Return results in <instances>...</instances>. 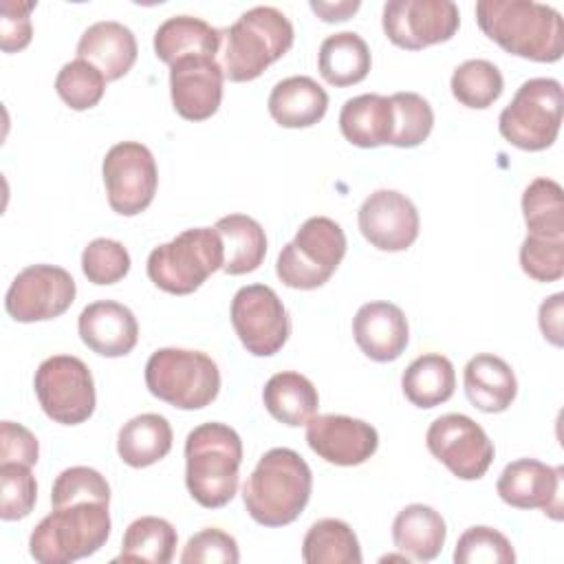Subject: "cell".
I'll return each instance as SVG.
<instances>
[{"label": "cell", "mask_w": 564, "mask_h": 564, "mask_svg": "<svg viewBox=\"0 0 564 564\" xmlns=\"http://www.w3.org/2000/svg\"><path fill=\"white\" fill-rule=\"evenodd\" d=\"M480 31L516 57L551 64L564 53V22L557 9L533 0L476 2Z\"/></svg>", "instance_id": "6da1fadb"}, {"label": "cell", "mask_w": 564, "mask_h": 564, "mask_svg": "<svg viewBox=\"0 0 564 564\" xmlns=\"http://www.w3.org/2000/svg\"><path fill=\"white\" fill-rule=\"evenodd\" d=\"M313 474L308 463L289 447L264 452L242 485V502L262 527H284L300 518L311 500Z\"/></svg>", "instance_id": "7a4b0ae2"}, {"label": "cell", "mask_w": 564, "mask_h": 564, "mask_svg": "<svg viewBox=\"0 0 564 564\" xmlns=\"http://www.w3.org/2000/svg\"><path fill=\"white\" fill-rule=\"evenodd\" d=\"M293 24L275 7L247 9L234 24L220 29L218 64L229 82H251L293 46Z\"/></svg>", "instance_id": "3957f363"}, {"label": "cell", "mask_w": 564, "mask_h": 564, "mask_svg": "<svg viewBox=\"0 0 564 564\" xmlns=\"http://www.w3.org/2000/svg\"><path fill=\"white\" fill-rule=\"evenodd\" d=\"M242 441L225 423L196 425L185 438V485L189 496L205 509H220L234 500Z\"/></svg>", "instance_id": "277c9868"}, {"label": "cell", "mask_w": 564, "mask_h": 564, "mask_svg": "<svg viewBox=\"0 0 564 564\" xmlns=\"http://www.w3.org/2000/svg\"><path fill=\"white\" fill-rule=\"evenodd\" d=\"M106 502L82 500L53 507L29 538V553L40 564H70L97 553L110 538Z\"/></svg>", "instance_id": "5b68a950"}, {"label": "cell", "mask_w": 564, "mask_h": 564, "mask_svg": "<svg viewBox=\"0 0 564 564\" xmlns=\"http://www.w3.org/2000/svg\"><path fill=\"white\" fill-rule=\"evenodd\" d=\"M225 249L216 227H194L181 231L148 256V278L165 293L189 295L223 269Z\"/></svg>", "instance_id": "8992f818"}, {"label": "cell", "mask_w": 564, "mask_h": 564, "mask_svg": "<svg viewBox=\"0 0 564 564\" xmlns=\"http://www.w3.org/2000/svg\"><path fill=\"white\" fill-rule=\"evenodd\" d=\"M145 386L178 410H200L218 397L220 370L203 350L159 348L145 364Z\"/></svg>", "instance_id": "52a82bcc"}, {"label": "cell", "mask_w": 564, "mask_h": 564, "mask_svg": "<svg viewBox=\"0 0 564 564\" xmlns=\"http://www.w3.org/2000/svg\"><path fill=\"white\" fill-rule=\"evenodd\" d=\"M344 256L346 234L339 223L328 216H311L278 253L275 273L289 289L313 291L330 280Z\"/></svg>", "instance_id": "ba28073f"}, {"label": "cell", "mask_w": 564, "mask_h": 564, "mask_svg": "<svg viewBox=\"0 0 564 564\" xmlns=\"http://www.w3.org/2000/svg\"><path fill=\"white\" fill-rule=\"evenodd\" d=\"M564 93L553 77H533L520 84L498 117L500 134L516 148L540 152L555 143L562 126Z\"/></svg>", "instance_id": "9c48e42d"}, {"label": "cell", "mask_w": 564, "mask_h": 564, "mask_svg": "<svg viewBox=\"0 0 564 564\" xmlns=\"http://www.w3.org/2000/svg\"><path fill=\"white\" fill-rule=\"evenodd\" d=\"M35 397L44 414L62 425L88 421L97 405L90 368L75 355H53L44 359L33 377Z\"/></svg>", "instance_id": "30bf717a"}, {"label": "cell", "mask_w": 564, "mask_h": 564, "mask_svg": "<svg viewBox=\"0 0 564 564\" xmlns=\"http://www.w3.org/2000/svg\"><path fill=\"white\" fill-rule=\"evenodd\" d=\"M108 205L121 216H137L150 207L159 185L156 161L139 141L115 143L101 163Z\"/></svg>", "instance_id": "8fae6325"}, {"label": "cell", "mask_w": 564, "mask_h": 564, "mask_svg": "<svg viewBox=\"0 0 564 564\" xmlns=\"http://www.w3.org/2000/svg\"><path fill=\"white\" fill-rule=\"evenodd\" d=\"M229 317L240 344L256 357L275 355L291 335L289 313L278 293L267 284L238 289L231 300Z\"/></svg>", "instance_id": "7c38bea8"}, {"label": "cell", "mask_w": 564, "mask_h": 564, "mask_svg": "<svg viewBox=\"0 0 564 564\" xmlns=\"http://www.w3.org/2000/svg\"><path fill=\"white\" fill-rule=\"evenodd\" d=\"M425 445L460 480L482 478L496 454L487 432L471 416L458 412L434 419L427 427Z\"/></svg>", "instance_id": "4fadbf2b"}, {"label": "cell", "mask_w": 564, "mask_h": 564, "mask_svg": "<svg viewBox=\"0 0 564 564\" xmlns=\"http://www.w3.org/2000/svg\"><path fill=\"white\" fill-rule=\"evenodd\" d=\"M381 26L394 46L421 51L452 40L460 26V11L452 0H388Z\"/></svg>", "instance_id": "5bb4252c"}, {"label": "cell", "mask_w": 564, "mask_h": 564, "mask_svg": "<svg viewBox=\"0 0 564 564\" xmlns=\"http://www.w3.org/2000/svg\"><path fill=\"white\" fill-rule=\"evenodd\" d=\"M75 280L57 264H31L22 269L7 295L4 308L9 317L22 324L46 322L64 315L75 302Z\"/></svg>", "instance_id": "9a60e30c"}, {"label": "cell", "mask_w": 564, "mask_h": 564, "mask_svg": "<svg viewBox=\"0 0 564 564\" xmlns=\"http://www.w3.org/2000/svg\"><path fill=\"white\" fill-rule=\"evenodd\" d=\"M361 236L379 251H405L419 238L414 203L397 189L372 192L357 212Z\"/></svg>", "instance_id": "2e32d148"}, {"label": "cell", "mask_w": 564, "mask_h": 564, "mask_svg": "<svg viewBox=\"0 0 564 564\" xmlns=\"http://www.w3.org/2000/svg\"><path fill=\"white\" fill-rule=\"evenodd\" d=\"M308 447L330 465L352 467L366 463L379 447L377 430L346 414H317L306 423Z\"/></svg>", "instance_id": "e0dca14e"}, {"label": "cell", "mask_w": 564, "mask_h": 564, "mask_svg": "<svg viewBox=\"0 0 564 564\" xmlns=\"http://www.w3.org/2000/svg\"><path fill=\"white\" fill-rule=\"evenodd\" d=\"M562 474V467H551L535 458H518L502 469L496 482V491L509 507L542 509L553 520H560Z\"/></svg>", "instance_id": "ac0fdd59"}, {"label": "cell", "mask_w": 564, "mask_h": 564, "mask_svg": "<svg viewBox=\"0 0 564 564\" xmlns=\"http://www.w3.org/2000/svg\"><path fill=\"white\" fill-rule=\"evenodd\" d=\"M225 73L216 57H185L170 66V95L176 115L205 121L218 112Z\"/></svg>", "instance_id": "d6986e66"}, {"label": "cell", "mask_w": 564, "mask_h": 564, "mask_svg": "<svg viewBox=\"0 0 564 564\" xmlns=\"http://www.w3.org/2000/svg\"><path fill=\"white\" fill-rule=\"evenodd\" d=\"M352 337L368 359L379 364L394 361L410 341L408 317L392 302H366L352 317Z\"/></svg>", "instance_id": "ffe728a7"}, {"label": "cell", "mask_w": 564, "mask_h": 564, "mask_svg": "<svg viewBox=\"0 0 564 564\" xmlns=\"http://www.w3.org/2000/svg\"><path fill=\"white\" fill-rule=\"evenodd\" d=\"M77 330L93 352L110 359L132 352L139 341L134 313L115 300H97L84 306L77 319Z\"/></svg>", "instance_id": "44dd1931"}, {"label": "cell", "mask_w": 564, "mask_h": 564, "mask_svg": "<svg viewBox=\"0 0 564 564\" xmlns=\"http://www.w3.org/2000/svg\"><path fill=\"white\" fill-rule=\"evenodd\" d=\"M137 53L139 46L134 33L115 20L90 24L77 42V57L99 68L106 82L123 77L134 66Z\"/></svg>", "instance_id": "7402d4cb"}, {"label": "cell", "mask_w": 564, "mask_h": 564, "mask_svg": "<svg viewBox=\"0 0 564 564\" xmlns=\"http://www.w3.org/2000/svg\"><path fill=\"white\" fill-rule=\"evenodd\" d=\"M463 386L469 403L487 414L505 412L518 394V381L511 366L491 352H480L467 361Z\"/></svg>", "instance_id": "603a6c76"}, {"label": "cell", "mask_w": 564, "mask_h": 564, "mask_svg": "<svg viewBox=\"0 0 564 564\" xmlns=\"http://www.w3.org/2000/svg\"><path fill=\"white\" fill-rule=\"evenodd\" d=\"M271 119L282 128H311L328 110V93L308 75L278 82L267 99Z\"/></svg>", "instance_id": "cb8c5ba5"}, {"label": "cell", "mask_w": 564, "mask_h": 564, "mask_svg": "<svg viewBox=\"0 0 564 564\" xmlns=\"http://www.w3.org/2000/svg\"><path fill=\"white\" fill-rule=\"evenodd\" d=\"M220 51V29L194 15H172L154 31V53L172 66L185 57H216Z\"/></svg>", "instance_id": "d4e9b609"}, {"label": "cell", "mask_w": 564, "mask_h": 564, "mask_svg": "<svg viewBox=\"0 0 564 564\" xmlns=\"http://www.w3.org/2000/svg\"><path fill=\"white\" fill-rule=\"evenodd\" d=\"M392 104L379 93H364L344 101L339 112V130L344 139L357 148H379L392 141Z\"/></svg>", "instance_id": "484cf974"}, {"label": "cell", "mask_w": 564, "mask_h": 564, "mask_svg": "<svg viewBox=\"0 0 564 564\" xmlns=\"http://www.w3.org/2000/svg\"><path fill=\"white\" fill-rule=\"evenodd\" d=\"M447 538V527L443 516L430 505H408L392 522L394 546L419 562H430L438 557Z\"/></svg>", "instance_id": "4316f807"}, {"label": "cell", "mask_w": 564, "mask_h": 564, "mask_svg": "<svg viewBox=\"0 0 564 564\" xmlns=\"http://www.w3.org/2000/svg\"><path fill=\"white\" fill-rule=\"evenodd\" d=\"M172 438L170 421L163 414L145 412L121 425L117 434V454L134 469L150 467L170 454Z\"/></svg>", "instance_id": "83f0119b"}, {"label": "cell", "mask_w": 564, "mask_h": 564, "mask_svg": "<svg viewBox=\"0 0 564 564\" xmlns=\"http://www.w3.org/2000/svg\"><path fill=\"white\" fill-rule=\"evenodd\" d=\"M262 401L267 412L289 427L306 425L319 408V397L313 381L293 370L275 372L264 383Z\"/></svg>", "instance_id": "f1b7e54d"}, {"label": "cell", "mask_w": 564, "mask_h": 564, "mask_svg": "<svg viewBox=\"0 0 564 564\" xmlns=\"http://www.w3.org/2000/svg\"><path fill=\"white\" fill-rule=\"evenodd\" d=\"M372 57L366 40L355 31H339L319 44L317 68L326 84L344 88L366 79Z\"/></svg>", "instance_id": "f546056e"}, {"label": "cell", "mask_w": 564, "mask_h": 564, "mask_svg": "<svg viewBox=\"0 0 564 564\" xmlns=\"http://www.w3.org/2000/svg\"><path fill=\"white\" fill-rule=\"evenodd\" d=\"M225 249L223 271L242 275L256 271L267 256V236L262 225L247 214H229L214 225Z\"/></svg>", "instance_id": "4dcf8cb0"}, {"label": "cell", "mask_w": 564, "mask_h": 564, "mask_svg": "<svg viewBox=\"0 0 564 564\" xmlns=\"http://www.w3.org/2000/svg\"><path fill=\"white\" fill-rule=\"evenodd\" d=\"M405 399L423 410L436 408L452 399L456 388V372L452 361L441 352H425L416 357L401 377Z\"/></svg>", "instance_id": "1f68e13d"}, {"label": "cell", "mask_w": 564, "mask_h": 564, "mask_svg": "<svg viewBox=\"0 0 564 564\" xmlns=\"http://www.w3.org/2000/svg\"><path fill=\"white\" fill-rule=\"evenodd\" d=\"M176 529L156 516H141L128 524L121 553L115 562H145V564H167L176 551Z\"/></svg>", "instance_id": "d6a6232c"}, {"label": "cell", "mask_w": 564, "mask_h": 564, "mask_svg": "<svg viewBox=\"0 0 564 564\" xmlns=\"http://www.w3.org/2000/svg\"><path fill=\"white\" fill-rule=\"evenodd\" d=\"M302 560L306 564H361V546L350 524L322 518L302 540Z\"/></svg>", "instance_id": "836d02e7"}, {"label": "cell", "mask_w": 564, "mask_h": 564, "mask_svg": "<svg viewBox=\"0 0 564 564\" xmlns=\"http://www.w3.org/2000/svg\"><path fill=\"white\" fill-rule=\"evenodd\" d=\"M522 216L531 236L564 238V194L553 178H533L522 194Z\"/></svg>", "instance_id": "e575fe53"}, {"label": "cell", "mask_w": 564, "mask_h": 564, "mask_svg": "<svg viewBox=\"0 0 564 564\" xmlns=\"http://www.w3.org/2000/svg\"><path fill=\"white\" fill-rule=\"evenodd\" d=\"M452 95L467 108H489L505 88L500 68L489 59H467L458 64L449 79Z\"/></svg>", "instance_id": "d590c367"}, {"label": "cell", "mask_w": 564, "mask_h": 564, "mask_svg": "<svg viewBox=\"0 0 564 564\" xmlns=\"http://www.w3.org/2000/svg\"><path fill=\"white\" fill-rule=\"evenodd\" d=\"M390 104H392V117H394L390 145L394 148L421 145L434 128V110L430 101L419 93L403 90V93L390 95Z\"/></svg>", "instance_id": "8d00e7d4"}, {"label": "cell", "mask_w": 564, "mask_h": 564, "mask_svg": "<svg viewBox=\"0 0 564 564\" xmlns=\"http://www.w3.org/2000/svg\"><path fill=\"white\" fill-rule=\"evenodd\" d=\"M55 90L68 108L88 110L101 101L106 93V77L99 68L77 57L59 68L55 77Z\"/></svg>", "instance_id": "74e56055"}, {"label": "cell", "mask_w": 564, "mask_h": 564, "mask_svg": "<svg viewBox=\"0 0 564 564\" xmlns=\"http://www.w3.org/2000/svg\"><path fill=\"white\" fill-rule=\"evenodd\" d=\"M456 564H513L516 551L505 533L476 524L460 533L454 549Z\"/></svg>", "instance_id": "f35d334b"}, {"label": "cell", "mask_w": 564, "mask_h": 564, "mask_svg": "<svg viewBox=\"0 0 564 564\" xmlns=\"http://www.w3.org/2000/svg\"><path fill=\"white\" fill-rule=\"evenodd\" d=\"M0 518L4 522L26 518L37 500V482L29 465L0 463Z\"/></svg>", "instance_id": "ab89813d"}, {"label": "cell", "mask_w": 564, "mask_h": 564, "mask_svg": "<svg viewBox=\"0 0 564 564\" xmlns=\"http://www.w3.org/2000/svg\"><path fill=\"white\" fill-rule=\"evenodd\" d=\"M82 271L93 284H115L128 275L130 253L119 240L95 238L82 251Z\"/></svg>", "instance_id": "60d3db41"}, {"label": "cell", "mask_w": 564, "mask_h": 564, "mask_svg": "<svg viewBox=\"0 0 564 564\" xmlns=\"http://www.w3.org/2000/svg\"><path fill=\"white\" fill-rule=\"evenodd\" d=\"M82 500H97V502L110 505V485L93 467H84V465L68 467L53 482L51 505L64 507Z\"/></svg>", "instance_id": "b9f144b4"}, {"label": "cell", "mask_w": 564, "mask_h": 564, "mask_svg": "<svg viewBox=\"0 0 564 564\" xmlns=\"http://www.w3.org/2000/svg\"><path fill=\"white\" fill-rule=\"evenodd\" d=\"M520 267L535 282H555L564 275V238L527 234L520 247Z\"/></svg>", "instance_id": "7bdbcfd3"}, {"label": "cell", "mask_w": 564, "mask_h": 564, "mask_svg": "<svg viewBox=\"0 0 564 564\" xmlns=\"http://www.w3.org/2000/svg\"><path fill=\"white\" fill-rule=\"evenodd\" d=\"M238 560L240 551L236 538L218 527L194 533L181 553L183 564H236Z\"/></svg>", "instance_id": "ee69618b"}, {"label": "cell", "mask_w": 564, "mask_h": 564, "mask_svg": "<svg viewBox=\"0 0 564 564\" xmlns=\"http://www.w3.org/2000/svg\"><path fill=\"white\" fill-rule=\"evenodd\" d=\"M35 2L2 0L0 2V48L4 53H18L29 46L33 37L31 11Z\"/></svg>", "instance_id": "f6af8a7d"}, {"label": "cell", "mask_w": 564, "mask_h": 564, "mask_svg": "<svg viewBox=\"0 0 564 564\" xmlns=\"http://www.w3.org/2000/svg\"><path fill=\"white\" fill-rule=\"evenodd\" d=\"M40 458V443L35 434L22 423H0V463H22L33 467Z\"/></svg>", "instance_id": "bcb514c9"}, {"label": "cell", "mask_w": 564, "mask_h": 564, "mask_svg": "<svg viewBox=\"0 0 564 564\" xmlns=\"http://www.w3.org/2000/svg\"><path fill=\"white\" fill-rule=\"evenodd\" d=\"M562 302L564 293H555L540 304L538 313L540 330L544 339H549L553 346H562Z\"/></svg>", "instance_id": "7dc6e473"}, {"label": "cell", "mask_w": 564, "mask_h": 564, "mask_svg": "<svg viewBox=\"0 0 564 564\" xmlns=\"http://www.w3.org/2000/svg\"><path fill=\"white\" fill-rule=\"evenodd\" d=\"M359 7H361L359 0H339V2L311 0V9H313V11L317 13V18L324 20V22H344V20H348Z\"/></svg>", "instance_id": "c3c4849f"}]
</instances>
